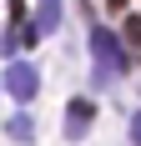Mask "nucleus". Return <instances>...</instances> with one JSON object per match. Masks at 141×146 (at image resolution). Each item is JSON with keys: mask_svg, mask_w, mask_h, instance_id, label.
Masks as SVG:
<instances>
[{"mask_svg": "<svg viewBox=\"0 0 141 146\" xmlns=\"http://www.w3.org/2000/svg\"><path fill=\"white\" fill-rule=\"evenodd\" d=\"M91 60H96V66H91V81H96V86H111V81H121V76L131 71V50L116 40L106 25H91Z\"/></svg>", "mask_w": 141, "mask_h": 146, "instance_id": "obj_1", "label": "nucleus"}, {"mask_svg": "<svg viewBox=\"0 0 141 146\" xmlns=\"http://www.w3.org/2000/svg\"><path fill=\"white\" fill-rule=\"evenodd\" d=\"M5 91H10V101H35L41 96V71H35V60H10L5 66Z\"/></svg>", "mask_w": 141, "mask_h": 146, "instance_id": "obj_2", "label": "nucleus"}, {"mask_svg": "<svg viewBox=\"0 0 141 146\" xmlns=\"http://www.w3.org/2000/svg\"><path fill=\"white\" fill-rule=\"evenodd\" d=\"M91 121H96V101H91V96H76V101H66V121H61L66 141H86Z\"/></svg>", "mask_w": 141, "mask_h": 146, "instance_id": "obj_3", "label": "nucleus"}, {"mask_svg": "<svg viewBox=\"0 0 141 146\" xmlns=\"http://www.w3.org/2000/svg\"><path fill=\"white\" fill-rule=\"evenodd\" d=\"M61 15H66V5H61V0H41V5H35V25H41V35L61 30Z\"/></svg>", "mask_w": 141, "mask_h": 146, "instance_id": "obj_4", "label": "nucleus"}, {"mask_svg": "<svg viewBox=\"0 0 141 146\" xmlns=\"http://www.w3.org/2000/svg\"><path fill=\"white\" fill-rule=\"evenodd\" d=\"M5 136H10L15 146H30V141H35V121H30V111H20V116L5 121Z\"/></svg>", "mask_w": 141, "mask_h": 146, "instance_id": "obj_5", "label": "nucleus"}, {"mask_svg": "<svg viewBox=\"0 0 141 146\" xmlns=\"http://www.w3.org/2000/svg\"><path fill=\"white\" fill-rule=\"evenodd\" d=\"M121 35H126L131 50H141V15H126V30H121Z\"/></svg>", "mask_w": 141, "mask_h": 146, "instance_id": "obj_6", "label": "nucleus"}, {"mask_svg": "<svg viewBox=\"0 0 141 146\" xmlns=\"http://www.w3.org/2000/svg\"><path fill=\"white\" fill-rule=\"evenodd\" d=\"M131 146H141V111L131 116Z\"/></svg>", "mask_w": 141, "mask_h": 146, "instance_id": "obj_7", "label": "nucleus"}, {"mask_svg": "<svg viewBox=\"0 0 141 146\" xmlns=\"http://www.w3.org/2000/svg\"><path fill=\"white\" fill-rule=\"evenodd\" d=\"M106 5H111V10H121V5H126V0H106Z\"/></svg>", "mask_w": 141, "mask_h": 146, "instance_id": "obj_8", "label": "nucleus"}]
</instances>
